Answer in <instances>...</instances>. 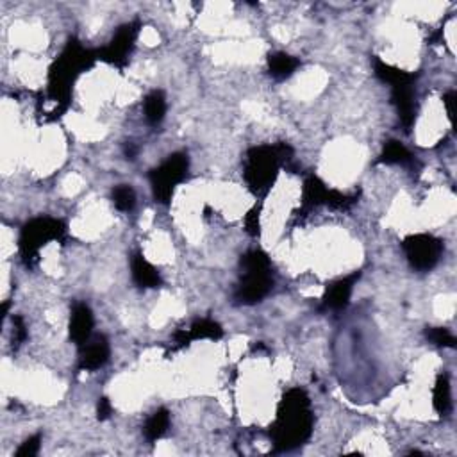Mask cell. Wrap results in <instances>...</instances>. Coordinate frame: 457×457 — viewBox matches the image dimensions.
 Wrapping results in <instances>:
<instances>
[{
    "instance_id": "cell-1",
    "label": "cell",
    "mask_w": 457,
    "mask_h": 457,
    "mask_svg": "<svg viewBox=\"0 0 457 457\" xmlns=\"http://www.w3.org/2000/svg\"><path fill=\"white\" fill-rule=\"evenodd\" d=\"M313 414L308 395L302 389H289L279 406L277 421L271 427L275 452H289L311 436Z\"/></svg>"
},
{
    "instance_id": "cell-2",
    "label": "cell",
    "mask_w": 457,
    "mask_h": 457,
    "mask_svg": "<svg viewBox=\"0 0 457 457\" xmlns=\"http://www.w3.org/2000/svg\"><path fill=\"white\" fill-rule=\"evenodd\" d=\"M242 270L243 279L236 289V300L242 303L261 302L274 286L270 259L261 250H250L242 257Z\"/></svg>"
},
{
    "instance_id": "cell-3",
    "label": "cell",
    "mask_w": 457,
    "mask_h": 457,
    "mask_svg": "<svg viewBox=\"0 0 457 457\" xmlns=\"http://www.w3.org/2000/svg\"><path fill=\"white\" fill-rule=\"evenodd\" d=\"M65 235L63 222L54 218H36L27 223L20 236V252L27 264L33 263L41 247L47 245L52 240H58Z\"/></svg>"
},
{
    "instance_id": "cell-4",
    "label": "cell",
    "mask_w": 457,
    "mask_h": 457,
    "mask_svg": "<svg viewBox=\"0 0 457 457\" xmlns=\"http://www.w3.org/2000/svg\"><path fill=\"white\" fill-rule=\"evenodd\" d=\"M188 168H190V159L186 154H173L158 166L150 173V184H152V191H154L156 200L161 204H168L172 198L173 190L183 179L186 177Z\"/></svg>"
},
{
    "instance_id": "cell-5",
    "label": "cell",
    "mask_w": 457,
    "mask_h": 457,
    "mask_svg": "<svg viewBox=\"0 0 457 457\" xmlns=\"http://www.w3.org/2000/svg\"><path fill=\"white\" fill-rule=\"evenodd\" d=\"M279 159V150L271 146H256L250 150L245 177L254 191H264L270 186L277 173Z\"/></svg>"
},
{
    "instance_id": "cell-6",
    "label": "cell",
    "mask_w": 457,
    "mask_h": 457,
    "mask_svg": "<svg viewBox=\"0 0 457 457\" xmlns=\"http://www.w3.org/2000/svg\"><path fill=\"white\" fill-rule=\"evenodd\" d=\"M404 252L414 270L429 271L438 264L443 252V243L429 235H414L404 240Z\"/></svg>"
},
{
    "instance_id": "cell-7",
    "label": "cell",
    "mask_w": 457,
    "mask_h": 457,
    "mask_svg": "<svg viewBox=\"0 0 457 457\" xmlns=\"http://www.w3.org/2000/svg\"><path fill=\"white\" fill-rule=\"evenodd\" d=\"M109 341L106 336L90 338L85 345L81 347V355H79V370H99L109 361Z\"/></svg>"
},
{
    "instance_id": "cell-8",
    "label": "cell",
    "mask_w": 457,
    "mask_h": 457,
    "mask_svg": "<svg viewBox=\"0 0 457 457\" xmlns=\"http://www.w3.org/2000/svg\"><path fill=\"white\" fill-rule=\"evenodd\" d=\"M93 333V313L88 303L79 302L73 306L72 318H70V338L79 347L92 338Z\"/></svg>"
},
{
    "instance_id": "cell-9",
    "label": "cell",
    "mask_w": 457,
    "mask_h": 457,
    "mask_svg": "<svg viewBox=\"0 0 457 457\" xmlns=\"http://www.w3.org/2000/svg\"><path fill=\"white\" fill-rule=\"evenodd\" d=\"M361 277V274H352L348 277L340 279L334 284H330L327 288L326 296H323V309H330V311H341L348 306V300H350L352 289H354L355 281Z\"/></svg>"
},
{
    "instance_id": "cell-10",
    "label": "cell",
    "mask_w": 457,
    "mask_h": 457,
    "mask_svg": "<svg viewBox=\"0 0 457 457\" xmlns=\"http://www.w3.org/2000/svg\"><path fill=\"white\" fill-rule=\"evenodd\" d=\"M393 102H395L397 111H399V118L404 124V127L409 129L414 122V111H416V106H414V92L411 82L407 85H400L393 88Z\"/></svg>"
},
{
    "instance_id": "cell-11",
    "label": "cell",
    "mask_w": 457,
    "mask_h": 457,
    "mask_svg": "<svg viewBox=\"0 0 457 457\" xmlns=\"http://www.w3.org/2000/svg\"><path fill=\"white\" fill-rule=\"evenodd\" d=\"M132 41H134V29H132L131 26L122 27V29L118 31L117 36L113 38L109 47H107L106 52H104V59L114 63V65L124 63L125 55L131 52Z\"/></svg>"
},
{
    "instance_id": "cell-12",
    "label": "cell",
    "mask_w": 457,
    "mask_h": 457,
    "mask_svg": "<svg viewBox=\"0 0 457 457\" xmlns=\"http://www.w3.org/2000/svg\"><path fill=\"white\" fill-rule=\"evenodd\" d=\"M131 271L132 279L139 288H158L161 284L159 271L139 254H136L131 259Z\"/></svg>"
},
{
    "instance_id": "cell-13",
    "label": "cell",
    "mask_w": 457,
    "mask_h": 457,
    "mask_svg": "<svg viewBox=\"0 0 457 457\" xmlns=\"http://www.w3.org/2000/svg\"><path fill=\"white\" fill-rule=\"evenodd\" d=\"M145 109V118L150 125H159L166 114V97L161 90H154L149 93L143 104Z\"/></svg>"
},
{
    "instance_id": "cell-14",
    "label": "cell",
    "mask_w": 457,
    "mask_h": 457,
    "mask_svg": "<svg viewBox=\"0 0 457 457\" xmlns=\"http://www.w3.org/2000/svg\"><path fill=\"white\" fill-rule=\"evenodd\" d=\"M299 65V59H295L289 54H284V52H277V54H271L268 58V68H270L271 77L275 79L289 77Z\"/></svg>"
},
{
    "instance_id": "cell-15",
    "label": "cell",
    "mask_w": 457,
    "mask_h": 457,
    "mask_svg": "<svg viewBox=\"0 0 457 457\" xmlns=\"http://www.w3.org/2000/svg\"><path fill=\"white\" fill-rule=\"evenodd\" d=\"M373 68H375L377 77H379L380 81L392 85V88H395V86H400V85H407V82H413V75H411V73L404 72V70H399V68H393V66L386 65V63L379 61V59L373 61Z\"/></svg>"
},
{
    "instance_id": "cell-16",
    "label": "cell",
    "mask_w": 457,
    "mask_h": 457,
    "mask_svg": "<svg viewBox=\"0 0 457 457\" xmlns=\"http://www.w3.org/2000/svg\"><path fill=\"white\" fill-rule=\"evenodd\" d=\"M170 427V413L166 409L156 411L152 416L146 420L145 427H143V434L149 441H158L159 438L165 436V432Z\"/></svg>"
},
{
    "instance_id": "cell-17",
    "label": "cell",
    "mask_w": 457,
    "mask_h": 457,
    "mask_svg": "<svg viewBox=\"0 0 457 457\" xmlns=\"http://www.w3.org/2000/svg\"><path fill=\"white\" fill-rule=\"evenodd\" d=\"M432 404L434 409L439 414H446L452 409V393H450V380L446 373L438 377L434 386V393H432Z\"/></svg>"
},
{
    "instance_id": "cell-18",
    "label": "cell",
    "mask_w": 457,
    "mask_h": 457,
    "mask_svg": "<svg viewBox=\"0 0 457 457\" xmlns=\"http://www.w3.org/2000/svg\"><path fill=\"white\" fill-rule=\"evenodd\" d=\"M411 159H413V156H411L409 150L395 139L386 143L385 150L380 154V163H386V165H407V163H411Z\"/></svg>"
},
{
    "instance_id": "cell-19",
    "label": "cell",
    "mask_w": 457,
    "mask_h": 457,
    "mask_svg": "<svg viewBox=\"0 0 457 457\" xmlns=\"http://www.w3.org/2000/svg\"><path fill=\"white\" fill-rule=\"evenodd\" d=\"M190 338L191 340H204V338H209V340H218L222 338L223 329L220 327V323L213 322V320H197V322L191 326L190 329Z\"/></svg>"
},
{
    "instance_id": "cell-20",
    "label": "cell",
    "mask_w": 457,
    "mask_h": 457,
    "mask_svg": "<svg viewBox=\"0 0 457 457\" xmlns=\"http://www.w3.org/2000/svg\"><path fill=\"white\" fill-rule=\"evenodd\" d=\"M113 204L118 211L129 213L134 209L136 205V193L131 186L127 184H120L113 190Z\"/></svg>"
},
{
    "instance_id": "cell-21",
    "label": "cell",
    "mask_w": 457,
    "mask_h": 457,
    "mask_svg": "<svg viewBox=\"0 0 457 457\" xmlns=\"http://www.w3.org/2000/svg\"><path fill=\"white\" fill-rule=\"evenodd\" d=\"M425 338L432 345H438V347H456L453 334L448 329H443V327H431V329L425 330Z\"/></svg>"
},
{
    "instance_id": "cell-22",
    "label": "cell",
    "mask_w": 457,
    "mask_h": 457,
    "mask_svg": "<svg viewBox=\"0 0 457 457\" xmlns=\"http://www.w3.org/2000/svg\"><path fill=\"white\" fill-rule=\"evenodd\" d=\"M40 441H41V436L36 434L33 436V438L26 439V441L20 445V448L16 450V457H33L36 456L38 450H40Z\"/></svg>"
},
{
    "instance_id": "cell-23",
    "label": "cell",
    "mask_w": 457,
    "mask_h": 457,
    "mask_svg": "<svg viewBox=\"0 0 457 457\" xmlns=\"http://www.w3.org/2000/svg\"><path fill=\"white\" fill-rule=\"evenodd\" d=\"M111 413H113V407H111V402L107 399H100L99 400V406H97V416H99V420H107V418L111 416Z\"/></svg>"
},
{
    "instance_id": "cell-24",
    "label": "cell",
    "mask_w": 457,
    "mask_h": 457,
    "mask_svg": "<svg viewBox=\"0 0 457 457\" xmlns=\"http://www.w3.org/2000/svg\"><path fill=\"white\" fill-rule=\"evenodd\" d=\"M27 333H26V326H23V320L20 318V316H16L15 318V341L16 345L22 343L23 340H26Z\"/></svg>"
},
{
    "instance_id": "cell-25",
    "label": "cell",
    "mask_w": 457,
    "mask_h": 457,
    "mask_svg": "<svg viewBox=\"0 0 457 457\" xmlns=\"http://www.w3.org/2000/svg\"><path fill=\"white\" fill-rule=\"evenodd\" d=\"M443 102H445V106H446V113H448V118L453 122V113H456V93L453 92L446 93L445 99H443Z\"/></svg>"
},
{
    "instance_id": "cell-26",
    "label": "cell",
    "mask_w": 457,
    "mask_h": 457,
    "mask_svg": "<svg viewBox=\"0 0 457 457\" xmlns=\"http://www.w3.org/2000/svg\"><path fill=\"white\" fill-rule=\"evenodd\" d=\"M125 156H127V159H134L136 158V149L132 143H129L127 146H125Z\"/></svg>"
}]
</instances>
